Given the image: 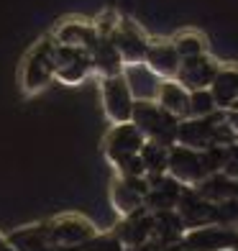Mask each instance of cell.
Segmentation results:
<instances>
[{
  "instance_id": "obj_1",
  "label": "cell",
  "mask_w": 238,
  "mask_h": 251,
  "mask_svg": "<svg viewBox=\"0 0 238 251\" xmlns=\"http://www.w3.org/2000/svg\"><path fill=\"white\" fill-rule=\"evenodd\" d=\"M131 123L141 131L143 139L151 141V144L167 146V149H172L177 144L179 118H174L172 113H167L162 105H156V102H136Z\"/></svg>"
},
{
  "instance_id": "obj_2",
  "label": "cell",
  "mask_w": 238,
  "mask_h": 251,
  "mask_svg": "<svg viewBox=\"0 0 238 251\" xmlns=\"http://www.w3.org/2000/svg\"><path fill=\"white\" fill-rule=\"evenodd\" d=\"M231 139V126L218 118H187L177 126V144L195 151H205L210 146H223Z\"/></svg>"
},
{
  "instance_id": "obj_3",
  "label": "cell",
  "mask_w": 238,
  "mask_h": 251,
  "mask_svg": "<svg viewBox=\"0 0 238 251\" xmlns=\"http://www.w3.org/2000/svg\"><path fill=\"white\" fill-rule=\"evenodd\" d=\"M54 49L56 41L44 39L39 47H33L31 54L24 62V87L26 93H36V90L47 87L54 79Z\"/></svg>"
},
{
  "instance_id": "obj_4",
  "label": "cell",
  "mask_w": 238,
  "mask_h": 251,
  "mask_svg": "<svg viewBox=\"0 0 238 251\" xmlns=\"http://www.w3.org/2000/svg\"><path fill=\"white\" fill-rule=\"evenodd\" d=\"M93 236H95V226L79 218V215H64V218L47 223V238L51 249H79Z\"/></svg>"
},
{
  "instance_id": "obj_5",
  "label": "cell",
  "mask_w": 238,
  "mask_h": 251,
  "mask_svg": "<svg viewBox=\"0 0 238 251\" xmlns=\"http://www.w3.org/2000/svg\"><path fill=\"white\" fill-rule=\"evenodd\" d=\"M100 98H103L105 116L116 126L118 123H131L136 100H133V95H131V90L126 85V79H123V75L103 77V85H100Z\"/></svg>"
},
{
  "instance_id": "obj_6",
  "label": "cell",
  "mask_w": 238,
  "mask_h": 251,
  "mask_svg": "<svg viewBox=\"0 0 238 251\" xmlns=\"http://www.w3.org/2000/svg\"><path fill=\"white\" fill-rule=\"evenodd\" d=\"M93 70V56L87 49H77V47H64L56 44L54 49V77L64 85H77L90 75Z\"/></svg>"
},
{
  "instance_id": "obj_7",
  "label": "cell",
  "mask_w": 238,
  "mask_h": 251,
  "mask_svg": "<svg viewBox=\"0 0 238 251\" xmlns=\"http://www.w3.org/2000/svg\"><path fill=\"white\" fill-rule=\"evenodd\" d=\"M167 169L172 179L185 182V185H200L208 175L205 162H202V151L187 149V146H172L167 159Z\"/></svg>"
},
{
  "instance_id": "obj_8",
  "label": "cell",
  "mask_w": 238,
  "mask_h": 251,
  "mask_svg": "<svg viewBox=\"0 0 238 251\" xmlns=\"http://www.w3.org/2000/svg\"><path fill=\"white\" fill-rule=\"evenodd\" d=\"M218 70L220 67L215 64V59H210L208 54H197V56H187V59L179 62V70H177L174 79L187 90V93H195V90H210Z\"/></svg>"
},
{
  "instance_id": "obj_9",
  "label": "cell",
  "mask_w": 238,
  "mask_h": 251,
  "mask_svg": "<svg viewBox=\"0 0 238 251\" xmlns=\"http://www.w3.org/2000/svg\"><path fill=\"white\" fill-rule=\"evenodd\" d=\"M143 144L146 139L133 123H118V126H113V131L105 139V154L113 164H120L131 156H139Z\"/></svg>"
},
{
  "instance_id": "obj_10",
  "label": "cell",
  "mask_w": 238,
  "mask_h": 251,
  "mask_svg": "<svg viewBox=\"0 0 238 251\" xmlns=\"http://www.w3.org/2000/svg\"><path fill=\"white\" fill-rule=\"evenodd\" d=\"M113 44L120 54L123 64H143L146 62V51H149V41L146 36L128 21H118L116 31L110 33Z\"/></svg>"
},
{
  "instance_id": "obj_11",
  "label": "cell",
  "mask_w": 238,
  "mask_h": 251,
  "mask_svg": "<svg viewBox=\"0 0 238 251\" xmlns=\"http://www.w3.org/2000/svg\"><path fill=\"white\" fill-rule=\"evenodd\" d=\"M123 79L131 90V95L136 102H154L159 98L164 79L156 72H151L146 64H123Z\"/></svg>"
},
{
  "instance_id": "obj_12",
  "label": "cell",
  "mask_w": 238,
  "mask_h": 251,
  "mask_svg": "<svg viewBox=\"0 0 238 251\" xmlns=\"http://www.w3.org/2000/svg\"><path fill=\"white\" fill-rule=\"evenodd\" d=\"M187 251H228L238 246V233L231 228H195L182 238Z\"/></svg>"
},
{
  "instance_id": "obj_13",
  "label": "cell",
  "mask_w": 238,
  "mask_h": 251,
  "mask_svg": "<svg viewBox=\"0 0 238 251\" xmlns=\"http://www.w3.org/2000/svg\"><path fill=\"white\" fill-rule=\"evenodd\" d=\"M146 192H149V182L143 177H120L113 185V205L120 215H131L143 208Z\"/></svg>"
},
{
  "instance_id": "obj_14",
  "label": "cell",
  "mask_w": 238,
  "mask_h": 251,
  "mask_svg": "<svg viewBox=\"0 0 238 251\" xmlns=\"http://www.w3.org/2000/svg\"><path fill=\"white\" fill-rule=\"evenodd\" d=\"M179 208V221H182V226H192V228H202L208 226L213 221H218V210H215V205L205 198H200L197 192L192 195V192H187V195L179 198L177 202Z\"/></svg>"
},
{
  "instance_id": "obj_15",
  "label": "cell",
  "mask_w": 238,
  "mask_h": 251,
  "mask_svg": "<svg viewBox=\"0 0 238 251\" xmlns=\"http://www.w3.org/2000/svg\"><path fill=\"white\" fill-rule=\"evenodd\" d=\"M151 231H154V215L143 213V208H141V210L126 215V221H123L118 226V231H116V238L123 246L136 249V246H143L146 241H149Z\"/></svg>"
},
{
  "instance_id": "obj_16",
  "label": "cell",
  "mask_w": 238,
  "mask_h": 251,
  "mask_svg": "<svg viewBox=\"0 0 238 251\" xmlns=\"http://www.w3.org/2000/svg\"><path fill=\"white\" fill-rule=\"evenodd\" d=\"M179 198H182V190H179L177 179H167V177H149V192H146V205L154 208L156 213L162 210H172L177 208Z\"/></svg>"
},
{
  "instance_id": "obj_17",
  "label": "cell",
  "mask_w": 238,
  "mask_h": 251,
  "mask_svg": "<svg viewBox=\"0 0 238 251\" xmlns=\"http://www.w3.org/2000/svg\"><path fill=\"white\" fill-rule=\"evenodd\" d=\"M179 54L174 49V44H149V51H146V67L151 72H156L162 79H174L177 70H179Z\"/></svg>"
},
{
  "instance_id": "obj_18",
  "label": "cell",
  "mask_w": 238,
  "mask_h": 251,
  "mask_svg": "<svg viewBox=\"0 0 238 251\" xmlns=\"http://www.w3.org/2000/svg\"><path fill=\"white\" fill-rule=\"evenodd\" d=\"M97 36L100 33H97V28L93 24H85V21H70V24L59 26V31H56V44L93 51V47L97 44Z\"/></svg>"
},
{
  "instance_id": "obj_19",
  "label": "cell",
  "mask_w": 238,
  "mask_h": 251,
  "mask_svg": "<svg viewBox=\"0 0 238 251\" xmlns=\"http://www.w3.org/2000/svg\"><path fill=\"white\" fill-rule=\"evenodd\" d=\"M90 56H93V70H97L103 77H113L123 72V59L110 36H97V44L93 47Z\"/></svg>"
},
{
  "instance_id": "obj_20",
  "label": "cell",
  "mask_w": 238,
  "mask_h": 251,
  "mask_svg": "<svg viewBox=\"0 0 238 251\" xmlns=\"http://www.w3.org/2000/svg\"><path fill=\"white\" fill-rule=\"evenodd\" d=\"M210 93L215 105L223 110H236L238 108V70H218Z\"/></svg>"
},
{
  "instance_id": "obj_21",
  "label": "cell",
  "mask_w": 238,
  "mask_h": 251,
  "mask_svg": "<svg viewBox=\"0 0 238 251\" xmlns=\"http://www.w3.org/2000/svg\"><path fill=\"white\" fill-rule=\"evenodd\" d=\"M156 100H159V105L167 113H172L174 118H187L190 116V93L179 82H174V79H164Z\"/></svg>"
},
{
  "instance_id": "obj_22",
  "label": "cell",
  "mask_w": 238,
  "mask_h": 251,
  "mask_svg": "<svg viewBox=\"0 0 238 251\" xmlns=\"http://www.w3.org/2000/svg\"><path fill=\"white\" fill-rule=\"evenodd\" d=\"M5 241L13 246L16 251H51L49 238H47V223H44V226L21 228V231L10 233Z\"/></svg>"
},
{
  "instance_id": "obj_23",
  "label": "cell",
  "mask_w": 238,
  "mask_h": 251,
  "mask_svg": "<svg viewBox=\"0 0 238 251\" xmlns=\"http://www.w3.org/2000/svg\"><path fill=\"white\" fill-rule=\"evenodd\" d=\"M151 236L156 238L162 246H172L174 241L182 238V221H179V215L172 213V210H162L154 215V231Z\"/></svg>"
},
{
  "instance_id": "obj_24",
  "label": "cell",
  "mask_w": 238,
  "mask_h": 251,
  "mask_svg": "<svg viewBox=\"0 0 238 251\" xmlns=\"http://www.w3.org/2000/svg\"><path fill=\"white\" fill-rule=\"evenodd\" d=\"M200 198L205 200H233L238 198V179H231V177H205L200 182V190H197Z\"/></svg>"
},
{
  "instance_id": "obj_25",
  "label": "cell",
  "mask_w": 238,
  "mask_h": 251,
  "mask_svg": "<svg viewBox=\"0 0 238 251\" xmlns=\"http://www.w3.org/2000/svg\"><path fill=\"white\" fill-rule=\"evenodd\" d=\"M167 159H169V149H167V146H159V144H151V141H146L141 146V162H143V169L149 172V177L164 175Z\"/></svg>"
},
{
  "instance_id": "obj_26",
  "label": "cell",
  "mask_w": 238,
  "mask_h": 251,
  "mask_svg": "<svg viewBox=\"0 0 238 251\" xmlns=\"http://www.w3.org/2000/svg\"><path fill=\"white\" fill-rule=\"evenodd\" d=\"M215 100L210 90H195L190 93V116L187 118H208L215 113Z\"/></svg>"
},
{
  "instance_id": "obj_27",
  "label": "cell",
  "mask_w": 238,
  "mask_h": 251,
  "mask_svg": "<svg viewBox=\"0 0 238 251\" xmlns=\"http://www.w3.org/2000/svg\"><path fill=\"white\" fill-rule=\"evenodd\" d=\"M172 44H174V49H177V54H179V59L205 54V41H202L197 33H182V36H177Z\"/></svg>"
},
{
  "instance_id": "obj_28",
  "label": "cell",
  "mask_w": 238,
  "mask_h": 251,
  "mask_svg": "<svg viewBox=\"0 0 238 251\" xmlns=\"http://www.w3.org/2000/svg\"><path fill=\"white\" fill-rule=\"evenodd\" d=\"M77 251H123V244L118 241L116 236H93Z\"/></svg>"
},
{
  "instance_id": "obj_29",
  "label": "cell",
  "mask_w": 238,
  "mask_h": 251,
  "mask_svg": "<svg viewBox=\"0 0 238 251\" xmlns=\"http://www.w3.org/2000/svg\"><path fill=\"white\" fill-rule=\"evenodd\" d=\"M223 172H225V177L238 179V144H228V146H225Z\"/></svg>"
},
{
  "instance_id": "obj_30",
  "label": "cell",
  "mask_w": 238,
  "mask_h": 251,
  "mask_svg": "<svg viewBox=\"0 0 238 251\" xmlns=\"http://www.w3.org/2000/svg\"><path fill=\"white\" fill-rule=\"evenodd\" d=\"M215 210H218V221L220 223H236L238 221V198L218 202V205H215Z\"/></svg>"
},
{
  "instance_id": "obj_31",
  "label": "cell",
  "mask_w": 238,
  "mask_h": 251,
  "mask_svg": "<svg viewBox=\"0 0 238 251\" xmlns=\"http://www.w3.org/2000/svg\"><path fill=\"white\" fill-rule=\"evenodd\" d=\"M225 123L231 126V131H236V133H238V108L225 113Z\"/></svg>"
},
{
  "instance_id": "obj_32",
  "label": "cell",
  "mask_w": 238,
  "mask_h": 251,
  "mask_svg": "<svg viewBox=\"0 0 238 251\" xmlns=\"http://www.w3.org/2000/svg\"><path fill=\"white\" fill-rule=\"evenodd\" d=\"M0 251H16V249L10 246V244L5 241V238H0Z\"/></svg>"
},
{
  "instance_id": "obj_33",
  "label": "cell",
  "mask_w": 238,
  "mask_h": 251,
  "mask_svg": "<svg viewBox=\"0 0 238 251\" xmlns=\"http://www.w3.org/2000/svg\"><path fill=\"white\" fill-rule=\"evenodd\" d=\"M159 251H187V249H185V246H174V244H172V246H164V249H159Z\"/></svg>"
}]
</instances>
